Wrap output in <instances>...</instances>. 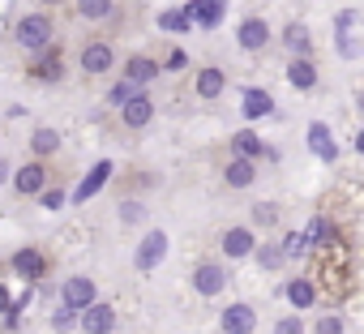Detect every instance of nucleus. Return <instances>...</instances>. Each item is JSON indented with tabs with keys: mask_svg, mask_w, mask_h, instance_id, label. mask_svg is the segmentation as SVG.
Returning <instances> with one entry per match:
<instances>
[{
	"mask_svg": "<svg viewBox=\"0 0 364 334\" xmlns=\"http://www.w3.org/2000/svg\"><path fill=\"white\" fill-rule=\"evenodd\" d=\"M309 146H313V154L317 158H334L338 154V146H334V133H330V124H309Z\"/></svg>",
	"mask_w": 364,
	"mask_h": 334,
	"instance_id": "nucleus-19",
	"label": "nucleus"
},
{
	"mask_svg": "<svg viewBox=\"0 0 364 334\" xmlns=\"http://www.w3.org/2000/svg\"><path fill=\"white\" fill-rule=\"evenodd\" d=\"M193 287H198V296H219V291L228 287V270H223L219 262H202V266L193 270Z\"/></svg>",
	"mask_w": 364,
	"mask_h": 334,
	"instance_id": "nucleus-6",
	"label": "nucleus"
},
{
	"mask_svg": "<svg viewBox=\"0 0 364 334\" xmlns=\"http://www.w3.org/2000/svg\"><path fill=\"white\" fill-rule=\"evenodd\" d=\"M120 120H124V129H146V124L154 120V103H150L146 95H137V99H129V103L120 107Z\"/></svg>",
	"mask_w": 364,
	"mask_h": 334,
	"instance_id": "nucleus-15",
	"label": "nucleus"
},
{
	"mask_svg": "<svg viewBox=\"0 0 364 334\" xmlns=\"http://www.w3.org/2000/svg\"><path fill=\"white\" fill-rule=\"evenodd\" d=\"M232 150H236V158H249V163H253V158L262 154V137L249 133V129H240V133L232 137Z\"/></svg>",
	"mask_w": 364,
	"mask_h": 334,
	"instance_id": "nucleus-26",
	"label": "nucleus"
},
{
	"mask_svg": "<svg viewBox=\"0 0 364 334\" xmlns=\"http://www.w3.org/2000/svg\"><path fill=\"white\" fill-rule=\"evenodd\" d=\"M77 325V313L73 308H56L52 313V330H73Z\"/></svg>",
	"mask_w": 364,
	"mask_h": 334,
	"instance_id": "nucleus-32",
	"label": "nucleus"
},
{
	"mask_svg": "<svg viewBox=\"0 0 364 334\" xmlns=\"http://www.w3.org/2000/svg\"><path fill=\"white\" fill-rule=\"evenodd\" d=\"M77 65H82L90 77H103V73H112V65H116V48H112L107 39H90V43L82 48Z\"/></svg>",
	"mask_w": 364,
	"mask_h": 334,
	"instance_id": "nucleus-4",
	"label": "nucleus"
},
{
	"mask_svg": "<svg viewBox=\"0 0 364 334\" xmlns=\"http://www.w3.org/2000/svg\"><path fill=\"white\" fill-rule=\"evenodd\" d=\"M86 334H112L116 330V308L112 304H90V308H82V321H77Z\"/></svg>",
	"mask_w": 364,
	"mask_h": 334,
	"instance_id": "nucleus-7",
	"label": "nucleus"
},
{
	"mask_svg": "<svg viewBox=\"0 0 364 334\" xmlns=\"http://www.w3.org/2000/svg\"><path fill=\"white\" fill-rule=\"evenodd\" d=\"M39 198H43V206H48V210H60V206H65V193H60V189H43Z\"/></svg>",
	"mask_w": 364,
	"mask_h": 334,
	"instance_id": "nucleus-35",
	"label": "nucleus"
},
{
	"mask_svg": "<svg viewBox=\"0 0 364 334\" xmlns=\"http://www.w3.org/2000/svg\"><path fill=\"white\" fill-rule=\"evenodd\" d=\"M120 219L124 223H141L146 219V206L141 202H120Z\"/></svg>",
	"mask_w": 364,
	"mask_h": 334,
	"instance_id": "nucleus-31",
	"label": "nucleus"
},
{
	"mask_svg": "<svg viewBox=\"0 0 364 334\" xmlns=\"http://www.w3.org/2000/svg\"><path fill=\"white\" fill-rule=\"evenodd\" d=\"M253 219H257V223H266V227H270V223H274V219H279V210H274V206H270V202H266V206H253Z\"/></svg>",
	"mask_w": 364,
	"mask_h": 334,
	"instance_id": "nucleus-36",
	"label": "nucleus"
},
{
	"mask_svg": "<svg viewBox=\"0 0 364 334\" xmlns=\"http://www.w3.org/2000/svg\"><path fill=\"white\" fill-rule=\"evenodd\" d=\"M223 181H228L232 189H249V185L257 181V167H253L249 158H232V163L223 167Z\"/></svg>",
	"mask_w": 364,
	"mask_h": 334,
	"instance_id": "nucleus-18",
	"label": "nucleus"
},
{
	"mask_svg": "<svg viewBox=\"0 0 364 334\" xmlns=\"http://www.w3.org/2000/svg\"><path fill=\"white\" fill-rule=\"evenodd\" d=\"M287 82H291L296 90H313V86H317V69H313L309 60H291V65H287Z\"/></svg>",
	"mask_w": 364,
	"mask_h": 334,
	"instance_id": "nucleus-25",
	"label": "nucleus"
},
{
	"mask_svg": "<svg viewBox=\"0 0 364 334\" xmlns=\"http://www.w3.org/2000/svg\"><path fill=\"white\" fill-rule=\"evenodd\" d=\"M279 253H283V257H300V253H309V240H304V232H287Z\"/></svg>",
	"mask_w": 364,
	"mask_h": 334,
	"instance_id": "nucleus-29",
	"label": "nucleus"
},
{
	"mask_svg": "<svg viewBox=\"0 0 364 334\" xmlns=\"http://www.w3.org/2000/svg\"><path fill=\"white\" fill-rule=\"evenodd\" d=\"M159 26H163V31H176V35H180V31H189L193 22L185 18V9H180V14H163V18H159Z\"/></svg>",
	"mask_w": 364,
	"mask_h": 334,
	"instance_id": "nucleus-30",
	"label": "nucleus"
},
{
	"mask_svg": "<svg viewBox=\"0 0 364 334\" xmlns=\"http://www.w3.org/2000/svg\"><path fill=\"white\" fill-rule=\"evenodd\" d=\"M14 39L22 52H43L52 39H56V22L48 14H26L18 26H14Z\"/></svg>",
	"mask_w": 364,
	"mask_h": 334,
	"instance_id": "nucleus-2",
	"label": "nucleus"
},
{
	"mask_svg": "<svg viewBox=\"0 0 364 334\" xmlns=\"http://www.w3.org/2000/svg\"><path fill=\"white\" fill-rule=\"evenodd\" d=\"M240 112H245L249 120H262V116H270V112H274V99H270L266 90H245V99H240Z\"/></svg>",
	"mask_w": 364,
	"mask_h": 334,
	"instance_id": "nucleus-20",
	"label": "nucleus"
},
{
	"mask_svg": "<svg viewBox=\"0 0 364 334\" xmlns=\"http://www.w3.org/2000/svg\"><path fill=\"white\" fill-rule=\"evenodd\" d=\"M287 300H291V304H296V308H309V304H313V300H317V287H313V283H309V279H296V283H291V287H287Z\"/></svg>",
	"mask_w": 364,
	"mask_h": 334,
	"instance_id": "nucleus-28",
	"label": "nucleus"
},
{
	"mask_svg": "<svg viewBox=\"0 0 364 334\" xmlns=\"http://www.w3.org/2000/svg\"><path fill=\"white\" fill-rule=\"evenodd\" d=\"M56 150H60V133H56V129H35V133H31V154H35L39 163L52 158Z\"/></svg>",
	"mask_w": 364,
	"mask_h": 334,
	"instance_id": "nucleus-21",
	"label": "nucleus"
},
{
	"mask_svg": "<svg viewBox=\"0 0 364 334\" xmlns=\"http://www.w3.org/2000/svg\"><path fill=\"white\" fill-rule=\"evenodd\" d=\"M129 99H137V86H129V82H120V86H112V103H116V107H124Z\"/></svg>",
	"mask_w": 364,
	"mask_h": 334,
	"instance_id": "nucleus-33",
	"label": "nucleus"
},
{
	"mask_svg": "<svg viewBox=\"0 0 364 334\" xmlns=\"http://www.w3.org/2000/svg\"><path fill=\"white\" fill-rule=\"evenodd\" d=\"M5 181H9V158L0 154V185H5Z\"/></svg>",
	"mask_w": 364,
	"mask_h": 334,
	"instance_id": "nucleus-40",
	"label": "nucleus"
},
{
	"mask_svg": "<svg viewBox=\"0 0 364 334\" xmlns=\"http://www.w3.org/2000/svg\"><path fill=\"white\" fill-rule=\"evenodd\" d=\"M223 9H228V0H193V5H185V18L210 31V26L223 22Z\"/></svg>",
	"mask_w": 364,
	"mask_h": 334,
	"instance_id": "nucleus-9",
	"label": "nucleus"
},
{
	"mask_svg": "<svg viewBox=\"0 0 364 334\" xmlns=\"http://www.w3.org/2000/svg\"><path fill=\"white\" fill-rule=\"evenodd\" d=\"M0 308H9V291L5 287H0Z\"/></svg>",
	"mask_w": 364,
	"mask_h": 334,
	"instance_id": "nucleus-41",
	"label": "nucleus"
},
{
	"mask_svg": "<svg viewBox=\"0 0 364 334\" xmlns=\"http://www.w3.org/2000/svg\"><path fill=\"white\" fill-rule=\"evenodd\" d=\"M236 43H240L245 52H262V48L270 43V26H266V18H245L240 31H236Z\"/></svg>",
	"mask_w": 364,
	"mask_h": 334,
	"instance_id": "nucleus-8",
	"label": "nucleus"
},
{
	"mask_svg": "<svg viewBox=\"0 0 364 334\" xmlns=\"http://www.w3.org/2000/svg\"><path fill=\"white\" fill-rule=\"evenodd\" d=\"M309 283H317L330 300H347L351 296L355 270H351V249L343 244V236H334L330 244L313 249V274H309Z\"/></svg>",
	"mask_w": 364,
	"mask_h": 334,
	"instance_id": "nucleus-1",
	"label": "nucleus"
},
{
	"mask_svg": "<svg viewBox=\"0 0 364 334\" xmlns=\"http://www.w3.org/2000/svg\"><path fill=\"white\" fill-rule=\"evenodd\" d=\"M107 176H112V163H107V158H99V163H95V172L77 185V193H73V198H77V202H86L90 193H99V189L107 185Z\"/></svg>",
	"mask_w": 364,
	"mask_h": 334,
	"instance_id": "nucleus-22",
	"label": "nucleus"
},
{
	"mask_svg": "<svg viewBox=\"0 0 364 334\" xmlns=\"http://www.w3.org/2000/svg\"><path fill=\"white\" fill-rule=\"evenodd\" d=\"M274 334H304V325H300V317H283L274 325Z\"/></svg>",
	"mask_w": 364,
	"mask_h": 334,
	"instance_id": "nucleus-37",
	"label": "nucleus"
},
{
	"mask_svg": "<svg viewBox=\"0 0 364 334\" xmlns=\"http://www.w3.org/2000/svg\"><path fill=\"white\" fill-rule=\"evenodd\" d=\"M167 69H185V52H171L167 56Z\"/></svg>",
	"mask_w": 364,
	"mask_h": 334,
	"instance_id": "nucleus-39",
	"label": "nucleus"
},
{
	"mask_svg": "<svg viewBox=\"0 0 364 334\" xmlns=\"http://www.w3.org/2000/svg\"><path fill=\"white\" fill-rule=\"evenodd\" d=\"M90 304H95V283H90L86 274L69 279V283H65V308L82 313V308H90Z\"/></svg>",
	"mask_w": 364,
	"mask_h": 334,
	"instance_id": "nucleus-14",
	"label": "nucleus"
},
{
	"mask_svg": "<svg viewBox=\"0 0 364 334\" xmlns=\"http://www.w3.org/2000/svg\"><path fill=\"white\" fill-rule=\"evenodd\" d=\"M48 181H52V172H48V163H39V158L22 163L18 172H14V189H18L22 198H39V193L48 189Z\"/></svg>",
	"mask_w": 364,
	"mask_h": 334,
	"instance_id": "nucleus-3",
	"label": "nucleus"
},
{
	"mask_svg": "<svg viewBox=\"0 0 364 334\" xmlns=\"http://www.w3.org/2000/svg\"><path fill=\"white\" fill-rule=\"evenodd\" d=\"M334 236H338V232H334V223H330V219H321V215H317V219L309 223V232H304V240H309L313 249H317V244H330Z\"/></svg>",
	"mask_w": 364,
	"mask_h": 334,
	"instance_id": "nucleus-27",
	"label": "nucleus"
},
{
	"mask_svg": "<svg viewBox=\"0 0 364 334\" xmlns=\"http://www.w3.org/2000/svg\"><path fill=\"white\" fill-rule=\"evenodd\" d=\"M159 73H163V65L150 60V56H129V60H124V82H129V86H146V82H154Z\"/></svg>",
	"mask_w": 364,
	"mask_h": 334,
	"instance_id": "nucleus-11",
	"label": "nucleus"
},
{
	"mask_svg": "<svg viewBox=\"0 0 364 334\" xmlns=\"http://www.w3.org/2000/svg\"><path fill=\"white\" fill-rule=\"evenodd\" d=\"M77 18H86V22H112L116 18V9H120V0H77Z\"/></svg>",
	"mask_w": 364,
	"mask_h": 334,
	"instance_id": "nucleus-17",
	"label": "nucleus"
},
{
	"mask_svg": "<svg viewBox=\"0 0 364 334\" xmlns=\"http://www.w3.org/2000/svg\"><path fill=\"white\" fill-rule=\"evenodd\" d=\"M14 266H18L22 279H43V270H48V262H43L39 249H22V253L14 257Z\"/></svg>",
	"mask_w": 364,
	"mask_h": 334,
	"instance_id": "nucleus-23",
	"label": "nucleus"
},
{
	"mask_svg": "<svg viewBox=\"0 0 364 334\" xmlns=\"http://www.w3.org/2000/svg\"><path fill=\"white\" fill-rule=\"evenodd\" d=\"M167 253V236L163 232H146V240L137 244V270H154Z\"/></svg>",
	"mask_w": 364,
	"mask_h": 334,
	"instance_id": "nucleus-13",
	"label": "nucleus"
},
{
	"mask_svg": "<svg viewBox=\"0 0 364 334\" xmlns=\"http://www.w3.org/2000/svg\"><path fill=\"white\" fill-rule=\"evenodd\" d=\"M253 325H257L253 304H228L223 308V334H253Z\"/></svg>",
	"mask_w": 364,
	"mask_h": 334,
	"instance_id": "nucleus-10",
	"label": "nucleus"
},
{
	"mask_svg": "<svg viewBox=\"0 0 364 334\" xmlns=\"http://www.w3.org/2000/svg\"><path fill=\"white\" fill-rule=\"evenodd\" d=\"M193 90H198V99H219V95L228 90V73H223L219 65H206V69H198Z\"/></svg>",
	"mask_w": 364,
	"mask_h": 334,
	"instance_id": "nucleus-12",
	"label": "nucleus"
},
{
	"mask_svg": "<svg viewBox=\"0 0 364 334\" xmlns=\"http://www.w3.org/2000/svg\"><path fill=\"white\" fill-rule=\"evenodd\" d=\"M283 43H287L291 52H296V60H309V52H313V39H309V26H296V22H291V26L283 31Z\"/></svg>",
	"mask_w": 364,
	"mask_h": 334,
	"instance_id": "nucleus-24",
	"label": "nucleus"
},
{
	"mask_svg": "<svg viewBox=\"0 0 364 334\" xmlns=\"http://www.w3.org/2000/svg\"><path fill=\"white\" fill-rule=\"evenodd\" d=\"M262 266H266V270H279V266H283V253H279V249H262Z\"/></svg>",
	"mask_w": 364,
	"mask_h": 334,
	"instance_id": "nucleus-38",
	"label": "nucleus"
},
{
	"mask_svg": "<svg viewBox=\"0 0 364 334\" xmlns=\"http://www.w3.org/2000/svg\"><path fill=\"white\" fill-rule=\"evenodd\" d=\"M31 77L35 82H60L65 77V52H60V43H48L43 52H35Z\"/></svg>",
	"mask_w": 364,
	"mask_h": 334,
	"instance_id": "nucleus-5",
	"label": "nucleus"
},
{
	"mask_svg": "<svg viewBox=\"0 0 364 334\" xmlns=\"http://www.w3.org/2000/svg\"><path fill=\"white\" fill-rule=\"evenodd\" d=\"M317 334H343V317H334V313H326V317L317 321Z\"/></svg>",
	"mask_w": 364,
	"mask_h": 334,
	"instance_id": "nucleus-34",
	"label": "nucleus"
},
{
	"mask_svg": "<svg viewBox=\"0 0 364 334\" xmlns=\"http://www.w3.org/2000/svg\"><path fill=\"white\" fill-rule=\"evenodd\" d=\"M219 244H223V253H228L232 262H236V257H249V253L257 249V240H253V232H249V227H228Z\"/></svg>",
	"mask_w": 364,
	"mask_h": 334,
	"instance_id": "nucleus-16",
	"label": "nucleus"
}]
</instances>
